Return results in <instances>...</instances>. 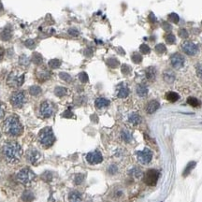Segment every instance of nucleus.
Here are the masks:
<instances>
[{"mask_svg":"<svg viewBox=\"0 0 202 202\" xmlns=\"http://www.w3.org/2000/svg\"><path fill=\"white\" fill-rule=\"evenodd\" d=\"M40 159V155L37 150H31L27 152V160L31 163L35 164Z\"/></svg>","mask_w":202,"mask_h":202,"instance_id":"obj_14","label":"nucleus"},{"mask_svg":"<svg viewBox=\"0 0 202 202\" xmlns=\"http://www.w3.org/2000/svg\"><path fill=\"white\" fill-rule=\"evenodd\" d=\"M86 160L88 161V163L92 164V165H96L102 162L103 160V156L101 155V152L98 151H95V152H91L86 155Z\"/></svg>","mask_w":202,"mask_h":202,"instance_id":"obj_12","label":"nucleus"},{"mask_svg":"<svg viewBox=\"0 0 202 202\" xmlns=\"http://www.w3.org/2000/svg\"><path fill=\"white\" fill-rule=\"evenodd\" d=\"M19 63L21 66H24V67H27L29 65V59L28 57L26 56V55H22V56H20V59H19Z\"/></svg>","mask_w":202,"mask_h":202,"instance_id":"obj_38","label":"nucleus"},{"mask_svg":"<svg viewBox=\"0 0 202 202\" xmlns=\"http://www.w3.org/2000/svg\"><path fill=\"white\" fill-rule=\"evenodd\" d=\"M54 134L52 130V128L50 127H46L43 130L40 131L39 133V142L40 144L45 148L50 147V146L53 145V143L54 142Z\"/></svg>","mask_w":202,"mask_h":202,"instance_id":"obj_4","label":"nucleus"},{"mask_svg":"<svg viewBox=\"0 0 202 202\" xmlns=\"http://www.w3.org/2000/svg\"><path fill=\"white\" fill-rule=\"evenodd\" d=\"M3 55H4V51H3V49H2V48H0V61L2 60Z\"/></svg>","mask_w":202,"mask_h":202,"instance_id":"obj_56","label":"nucleus"},{"mask_svg":"<svg viewBox=\"0 0 202 202\" xmlns=\"http://www.w3.org/2000/svg\"><path fill=\"white\" fill-rule=\"evenodd\" d=\"M196 166H197V163L195 162V161H191V162H189L187 164V166H185V169H184V172H183V176L184 177H186V176H188L189 174L191 173V171L196 168Z\"/></svg>","mask_w":202,"mask_h":202,"instance_id":"obj_23","label":"nucleus"},{"mask_svg":"<svg viewBox=\"0 0 202 202\" xmlns=\"http://www.w3.org/2000/svg\"><path fill=\"white\" fill-rule=\"evenodd\" d=\"M72 113H71V111L70 110H67V111H65L64 112V114H63V116L64 117H67V118H70V117H72Z\"/></svg>","mask_w":202,"mask_h":202,"instance_id":"obj_54","label":"nucleus"},{"mask_svg":"<svg viewBox=\"0 0 202 202\" xmlns=\"http://www.w3.org/2000/svg\"><path fill=\"white\" fill-rule=\"evenodd\" d=\"M128 95H129V89L127 85L121 84L119 87H118L117 96L119 97V98H125V97L128 96Z\"/></svg>","mask_w":202,"mask_h":202,"instance_id":"obj_16","label":"nucleus"},{"mask_svg":"<svg viewBox=\"0 0 202 202\" xmlns=\"http://www.w3.org/2000/svg\"><path fill=\"white\" fill-rule=\"evenodd\" d=\"M145 75H146V78L149 81H154L156 78V69L154 67H149L148 68H146Z\"/></svg>","mask_w":202,"mask_h":202,"instance_id":"obj_18","label":"nucleus"},{"mask_svg":"<svg viewBox=\"0 0 202 202\" xmlns=\"http://www.w3.org/2000/svg\"><path fill=\"white\" fill-rule=\"evenodd\" d=\"M168 20L169 21V22L173 23V24H178L179 21H180V17H179V15L177 14V13L172 12L168 16Z\"/></svg>","mask_w":202,"mask_h":202,"instance_id":"obj_36","label":"nucleus"},{"mask_svg":"<svg viewBox=\"0 0 202 202\" xmlns=\"http://www.w3.org/2000/svg\"><path fill=\"white\" fill-rule=\"evenodd\" d=\"M117 171H118V168L115 165H111L109 168V173H110V174H115V173H117Z\"/></svg>","mask_w":202,"mask_h":202,"instance_id":"obj_50","label":"nucleus"},{"mask_svg":"<svg viewBox=\"0 0 202 202\" xmlns=\"http://www.w3.org/2000/svg\"><path fill=\"white\" fill-rule=\"evenodd\" d=\"M67 90L65 87L58 86V87H56V88L54 89V94H55V95L58 96V97L65 96L67 95Z\"/></svg>","mask_w":202,"mask_h":202,"instance_id":"obj_26","label":"nucleus"},{"mask_svg":"<svg viewBox=\"0 0 202 202\" xmlns=\"http://www.w3.org/2000/svg\"><path fill=\"white\" fill-rule=\"evenodd\" d=\"M3 132L10 137H18L23 134V125L19 121L18 117L10 116L2 124Z\"/></svg>","mask_w":202,"mask_h":202,"instance_id":"obj_1","label":"nucleus"},{"mask_svg":"<svg viewBox=\"0 0 202 202\" xmlns=\"http://www.w3.org/2000/svg\"><path fill=\"white\" fill-rule=\"evenodd\" d=\"M149 93V90L147 88V86L144 85V84H138L137 86V94L138 96L141 97H145L146 95H148Z\"/></svg>","mask_w":202,"mask_h":202,"instance_id":"obj_20","label":"nucleus"},{"mask_svg":"<svg viewBox=\"0 0 202 202\" xmlns=\"http://www.w3.org/2000/svg\"><path fill=\"white\" fill-rule=\"evenodd\" d=\"M155 50L158 54H163L164 53L166 52V47L164 43H158V44L155 45Z\"/></svg>","mask_w":202,"mask_h":202,"instance_id":"obj_31","label":"nucleus"},{"mask_svg":"<svg viewBox=\"0 0 202 202\" xmlns=\"http://www.w3.org/2000/svg\"><path fill=\"white\" fill-rule=\"evenodd\" d=\"M37 78L40 81H45L51 78V73L47 68L41 67L37 70Z\"/></svg>","mask_w":202,"mask_h":202,"instance_id":"obj_13","label":"nucleus"},{"mask_svg":"<svg viewBox=\"0 0 202 202\" xmlns=\"http://www.w3.org/2000/svg\"><path fill=\"white\" fill-rule=\"evenodd\" d=\"M69 202H81V196L79 192H71L68 196Z\"/></svg>","mask_w":202,"mask_h":202,"instance_id":"obj_24","label":"nucleus"},{"mask_svg":"<svg viewBox=\"0 0 202 202\" xmlns=\"http://www.w3.org/2000/svg\"><path fill=\"white\" fill-rule=\"evenodd\" d=\"M83 180H84V175L83 174H77V175L75 176V179H74V183L76 184H81L82 182H83Z\"/></svg>","mask_w":202,"mask_h":202,"instance_id":"obj_42","label":"nucleus"},{"mask_svg":"<svg viewBox=\"0 0 202 202\" xmlns=\"http://www.w3.org/2000/svg\"><path fill=\"white\" fill-rule=\"evenodd\" d=\"M2 10H3V5H2L1 1H0V11H2Z\"/></svg>","mask_w":202,"mask_h":202,"instance_id":"obj_57","label":"nucleus"},{"mask_svg":"<svg viewBox=\"0 0 202 202\" xmlns=\"http://www.w3.org/2000/svg\"><path fill=\"white\" fill-rule=\"evenodd\" d=\"M106 63H107V65L111 68H116L120 64L119 61H118L116 58H109Z\"/></svg>","mask_w":202,"mask_h":202,"instance_id":"obj_33","label":"nucleus"},{"mask_svg":"<svg viewBox=\"0 0 202 202\" xmlns=\"http://www.w3.org/2000/svg\"><path fill=\"white\" fill-rule=\"evenodd\" d=\"M34 198H35L34 194L30 191H25L22 196V199L24 202H32L34 200Z\"/></svg>","mask_w":202,"mask_h":202,"instance_id":"obj_28","label":"nucleus"},{"mask_svg":"<svg viewBox=\"0 0 202 202\" xmlns=\"http://www.w3.org/2000/svg\"><path fill=\"white\" fill-rule=\"evenodd\" d=\"M131 58H132V61H133L135 64H140V63H141V61H142L141 54L138 53H134L133 54H132Z\"/></svg>","mask_w":202,"mask_h":202,"instance_id":"obj_37","label":"nucleus"},{"mask_svg":"<svg viewBox=\"0 0 202 202\" xmlns=\"http://www.w3.org/2000/svg\"><path fill=\"white\" fill-rule=\"evenodd\" d=\"M121 71H122V73L124 74V75H128V74H130V72H131V67L128 66V65H123L122 67H121Z\"/></svg>","mask_w":202,"mask_h":202,"instance_id":"obj_43","label":"nucleus"},{"mask_svg":"<svg viewBox=\"0 0 202 202\" xmlns=\"http://www.w3.org/2000/svg\"><path fill=\"white\" fill-rule=\"evenodd\" d=\"M201 24H202V22H201Z\"/></svg>","mask_w":202,"mask_h":202,"instance_id":"obj_59","label":"nucleus"},{"mask_svg":"<svg viewBox=\"0 0 202 202\" xmlns=\"http://www.w3.org/2000/svg\"><path fill=\"white\" fill-rule=\"evenodd\" d=\"M149 20H150V22H151L152 24H154V23L156 22V18H155V16L154 13H151V14L149 15Z\"/></svg>","mask_w":202,"mask_h":202,"instance_id":"obj_53","label":"nucleus"},{"mask_svg":"<svg viewBox=\"0 0 202 202\" xmlns=\"http://www.w3.org/2000/svg\"><path fill=\"white\" fill-rule=\"evenodd\" d=\"M61 66V61L59 59H52L49 61V67L53 69H56Z\"/></svg>","mask_w":202,"mask_h":202,"instance_id":"obj_35","label":"nucleus"},{"mask_svg":"<svg viewBox=\"0 0 202 202\" xmlns=\"http://www.w3.org/2000/svg\"><path fill=\"white\" fill-rule=\"evenodd\" d=\"M5 115V106L2 103H0V119H2Z\"/></svg>","mask_w":202,"mask_h":202,"instance_id":"obj_51","label":"nucleus"},{"mask_svg":"<svg viewBox=\"0 0 202 202\" xmlns=\"http://www.w3.org/2000/svg\"><path fill=\"white\" fill-rule=\"evenodd\" d=\"M165 40L168 44H174L176 42V37L171 33L166 34V35H165Z\"/></svg>","mask_w":202,"mask_h":202,"instance_id":"obj_32","label":"nucleus"},{"mask_svg":"<svg viewBox=\"0 0 202 202\" xmlns=\"http://www.w3.org/2000/svg\"><path fill=\"white\" fill-rule=\"evenodd\" d=\"M25 46L29 49H34L35 46H36V43H35V41L33 39H28L25 41Z\"/></svg>","mask_w":202,"mask_h":202,"instance_id":"obj_47","label":"nucleus"},{"mask_svg":"<svg viewBox=\"0 0 202 202\" xmlns=\"http://www.w3.org/2000/svg\"><path fill=\"white\" fill-rule=\"evenodd\" d=\"M140 51H141V53H143V54H148L150 52H151V49H150V47L147 45V44H141V46H140Z\"/></svg>","mask_w":202,"mask_h":202,"instance_id":"obj_41","label":"nucleus"},{"mask_svg":"<svg viewBox=\"0 0 202 202\" xmlns=\"http://www.w3.org/2000/svg\"><path fill=\"white\" fill-rule=\"evenodd\" d=\"M84 54H85V56H88V57L92 56V54H93V50H92L91 48L86 49V50L84 51Z\"/></svg>","mask_w":202,"mask_h":202,"instance_id":"obj_52","label":"nucleus"},{"mask_svg":"<svg viewBox=\"0 0 202 202\" xmlns=\"http://www.w3.org/2000/svg\"><path fill=\"white\" fill-rule=\"evenodd\" d=\"M159 178V172L155 169H149L144 174L143 181L148 185H155Z\"/></svg>","mask_w":202,"mask_h":202,"instance_id":"obj_8","label":"nucleus"},{"mask_svg":"<svg viewBox=\"0 0 202 202\" xmlns=\"http://www.w3.org/2000/svg\"><path fill=\"white\" fill-rule=\"evenodd\" d=\"M95 105L97 109H103L110 105V100L105 98V97H98L95 101Z\"/></svg>","mask_w":202,"mask_h":202,"instance_id":"obj_19","label":"nucleus"},{"mask_svg":"<svg viewBox=\"0 0 202 202\" xmlns=\"http://www.w3.org/2000/svg\"><path fill=\"white\" fill-rule=\"evenodd\" d=\"M12 37V31L10 27H6V28L1 32L0 34V38H1L2 40H5V41H8Z\"/></svg>","mask_w":202,"mask_h":202,"instance_id":"obj_22","label":"nucleus"},{"mask_svg":"<svg viewBox=\"0 0 202 202\" xmlns=\"http://www.w3.org/2000/svg\"><path fill=\"white\" fill-rule=\"evenodd\" d=\"M130 174H131V175H133L134 177H136V178H138L140 176L142 175V171L141 170V169L134 168V169H132L130 170Z\"/></svg>","mask_w":202,"mask_h":202,"instance_id":"obj_40","label":"nucleus"},{"mask_svg":"<svg viewBox=\"0 0 202 202\" xmlns=\"http://www.w3.org/2000/svg\"><path fill=\"white\" fill-rule=\"evenodd\" d=\"M121 137L123 138V141H125V142H130L132 141V138H133V137H132V134L130 133L128 130H125V129L122 131Z\"/></svg>","mask_w":202,"mask_h":202,"instance_id":"obj_27","label":"nucleus"},{"mask_svg":"<svg viewBox=\"0 0 202 202\" xmlns=\"http://www.w3.org/2000/svg\"><path fill=\"white\" fill-rule=\"evenodd\" d=\"M137 157L138 160L143 165H147L151 162V160L152 158V152L150 149L145 148L142 151L137 152Z\"/></svg>","mask_w":202,"mask_h":202,"instance_id":"obj_9","label":"nucleus"},{"mask_svg":"<svg viewBox=\"0 0 202 202\" xmlns=\"http://www.w3.org/2000/svg\"><path fill=\"white\" fill-rule=\"evenodd\" d=\"M161 26H162V28L166 31H170L171 30V24H169L168 22H163Z\"/></svg>","mask_w":202,"mask_h":202,"instance_id":"obj_49","label":"nucleus"},{"mask_svg":"<svg viewBox=\"0 0 202 202\" xmlns=\"http://www.w3.org/2000/svg\"><path fill=\"white\" fill-rule=\"evenodd\" d=\"M25 102H26V95H25V93L23 91H18L13 93L10 97L11 105L15 108L23 107Z\"/></svg>","mask_w":202,"mask_h":202,"instance_id":"obj_5","label":"nucleus"},{"mask_svg":"<svg viewBox=\"0 0 202 202\" xmlns=\"http://www.w3.org/2000/svg\"><path fill=\"white\" fill-rule=\"evenodd\" d=\"M40 93H41V88H40L39 86L34 85V86H31L30 89H29V94H30L31 95L37 96V95H38Z\"/></svg>","mask_w":202,"mask_h":202,"instance_id":"obj_34","label":"nucleus"},{"mask_svg":"<svg viewBox=\"0 0 202 202\" xmlns=\"http://www.w3.org/2000/svg\"><path fill=\"white\" fill-rule=\"evenodd\" d=\"M39 112H40V115L43 118H50L51 116H53V114L54 112V106L51 102L44 101L41 103V105H40Z\"/></svg>","mask_w":202,"mask_h":202,"instance_id":"obj_7","label":"nucleus"},{"mask_svg":"<svg viewBox=\"0 0 202 202\" xmlns=\"http://www.w3.org/2000/svg\"><path fill=\"white\" fill-rule=\"evenodd\" d=\"M42 179L45 180L46 182H49V181L52 180V173L51 172H45L44 174H42Z\"/></svg>","mask_w":202,"mask_h":202,"instance_id":"obj_48","label":"nucleus"},{"mask_svg":"<svg viewBox=\"0 0 202 202\" xmlns=\"http://www.w3.org/2000/svg\"><path fill=\"white\" fill-rule=\"evenodd\" d=\"M17 178L22 184H28L35 179V173L30 169H23L19 171Z\"/></svg>","mask_w":202,"mask_h":202,"instance_id":"obj_6","label":"nucleus"},{"mask_svg":"<svg viewBox=\"0 0 202 202\" xmlns=\"http://www.w3.org/2000/svg\"><path fill=\"white\" fill-rule=\"evenodd\" d=\"M182 50L184 53L190 56H194L198 53V47L192 41H184L182 44Z\"/></svg>","mask_w":202,"mask_h":202,"instance_id":"obj_10","label":"nucleus"},{"mask_svg":"<svg viewBox=\"0 0 202 202\" xmlns=\"http://www.w3.org/2000/svg\"><path fill=\"white\" fill-rule=\"evenodd\" d=\"M32 61L34 62V64H36L38 66H40L41 64H42V62H43V58H42V56H41L40 53H33Z\"/></svg>","mask_w":202,"mask_h":202,"instance_id":"obj_29","label":"nucleus"},{"mask_svg":"<svg viewBox=\"0 0 202 202\" xmlns=\"http://www.w3.org/2000/svg\"><path fill=\"white\" fill-rule=\"evenodd\" d=\"M198 75L199 76V77L202 78V66L198 67Z\"/></svg>","mask_w":202,"mask_h":202,"instance_id":"obj_55","label":"nucleus"},{"mask_svg":"<svg viewBox=\"0 0 202 202\" xmlns=\"http://www.w3.org/2000/svg\"><path fill=\"white\" fill-rule=\"evenodd\" d=\"M187 103L189 104L190 106H192V107H198L199 105H200V101L198 99V98H196V97H194V96H190V97H188L187 98Z\"/></svg>","mask_w":202,"mask_h":202,"instance_id":"obj_30","label":"nucleus"},{"mask_svg":"<svg viewBox=\"0 0 202 202\" xmlns=\"http://www.w3.org/2000/svg\"><path fill=\"white\" fill-rule=\"evenodd\" d=\"M79 79H80V81H81V82H83V83L87 82L88 80H89L88 75H87V73H85V72H81V73L79 74Z\"/></svg>","mask_w":202,"mask_h":202,"instance_id":"obj_44","label":"nucleus"},{"mask_svg":"<svg viewBox=\"0 0 202 202\" xmlns=\"http://www.w3.org/2000/svg\"><path fill=\"white\" fill-rule=\"evenodd\" d=\"M67 33L70 35V36H72V37H78L80 35V31L77 28H73V27H72V28H69Z\"/></svg>","mask_w":202,"mask_h":202,"instance_id":"obj_45","label":"nucleus"},{"mask_svg":"<svg viewBox=\"0 0 202 202\" xmlns=\"http://www.w3.org/2000/svg\"><path fill=\"white\" fill-rule=\"evenodd\" d=\"M0 137H1V134H0Z\"/></svg>","mask_w":202,"mask_h":202,"instance_id":"obj_58","label":"nucleus"},{"mask_svg":"<svg viewBox=\"0 0 202 202\" xmlns=\"http://www.w3.org/2000/svg\"><path fill=\"white\" fill-rule=\"evenodd\" d=\"M178 33H179V36L183 38H188V36H189V34H188V32L185 28H181Z\"/></svg>","mask_w":202,"mask_h":202,"instance_id":"obj_46","label":"nucleus"},{"mask_svg":"<svg viewBox=\"0 0 202 202\" xmlns=\"http://www.w3.org/2000/svg\"><path fill=\"white\" fill-rule=\"evenodd\" d=\"M3 151L7 160L10 163L17 162L21 158V156H22V152H23L21 146L15 141H10L7 143L4 146Z\"/></svg>","mask_w":202,"mask_h":202,"instance_id":"obj_2","label":"nucleus"},{"mask_svg":"<svg viewBox=\"0 0 202 202\" xmlns=\"http://www.w3.org/2000/svg\"><path fill=\"white\" fill-rule=\"evenodd\" d=\"M166 98L168 99L169 102H176V101L179 100L180 95L175 92H169V93L166 94Z\"/></svg>","mask_w":202,"mask_h":202,"instance_id":"obj_25","label":"nucleus"},{"mask_svg":"<svg viewBox=\"0 0 202 202\" xmlns=\"http://www.w3.org/2000/svg\"><path fill=\"white\" fill-rule=\"evenodd\" d=\"M170 63H171V66L176 68V69H180L182 68L184 65L185 63V59L184 57L183 54H181L179 53H176L172 54L170 56Z\"/></svg>","mask_w":202,"mask_h":202,"instance_id":"obj_11","label":"nucleus"},{"mask_svg":"<svg viewBox=\"0 0 202 202\" xmlns=\"http://www.w3.org/2000/svg\"><path fill=\"white\" fill-rule=\"evenodd\" d=\"M128 122L130 124H132L133 125H137L138 124H141V117L138 115V113L133 112V113H131L129 115V117H128Z\"/></svg>","mask_w":202,"mask_h":202,"instance_id":"obj_21","label":"nucleus"},{"mask_svg":"<svg viewBox=\"0 0 202 202\" xmlns=\"http://www.w3.org/2000/svg\"><path fill=\"white\" fill-rule=\"evenodd\" d=\"M59 77H60V79H62L63 81H65L67 82H70L71 80H72L71 76L69 75L68 73H66V72H61L59 74Z\"/></svg>","mask_w":202,"mask_h":202,"instance_id":"obj_39","label":"nucleus"},{"mask_svg":"<svg viewBox=\"0 0 202 202\" xmlns=\"http://www.w3.org/2000/svg\"><path fill=\"white\" fill-rule=\"evenodd\" d=\"M163 79L164 81L166 82V83H173V81H175V74H174V72L172 70H169V69H168V70H165L164 73H163Z\"/></svg>","mask_w":202,"mask_h":202,"instance_id":"obj_17","label":"nucleus"},{"mask_svg":"<svg viewBox=\"0 0 202 202\" xmlns=\"http://www.w3.org/2000/svg\"><path fill=\"white\" fill-rule=\"evenodd\" d=\"M160 107V104L157 100H151L148 104H147V107H146V111H147V113L149 114H152V113H155V111L159 109Z\"/></svg>","mask_w":202,"mask_h":202,"instance_id":"obj_15","label":"nucleus"},{"mask_svg":"<svg viewBox=\"0 0 202 202\" xmlns=\"http://www.w3.org/2000/svg\"><path fill=\"white\" fill-rule=\"evenodd\" d=\"M24 82V73L20 70H13L10 73L7 83L12 88H18L23 85Z\"/></svg>","mask_w":202,"mask_h":202,"instance_id":"obj_3","label":"nucleus"}]
</instances>
